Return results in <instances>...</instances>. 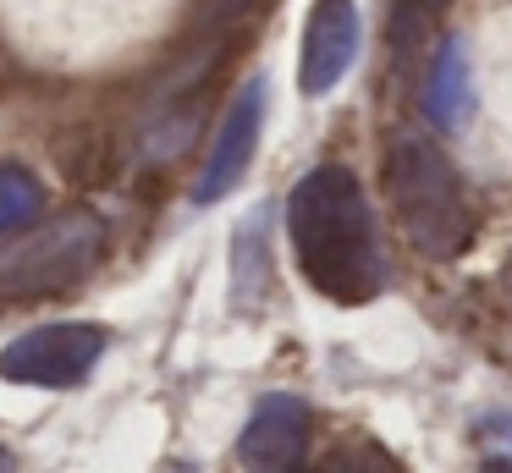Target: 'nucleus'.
<instances>
[{"mask_svg":"<svg viewBox=\"0 0 512 473\" xmlns=\"http://www.w3.org/2000/svg\"><path fill=\"white\" fill-rule=\"evenodd\" d=\"M270 286L265 270V215H248L232 242V308H259Z\"/></svg>","mask_w":512,"mask_h":473,"instance_id":"9","label":"nucleus"},{"mask_svg":"<svg viewBox=\"0 0 512 473\" xmlns=\"http://www.w3.org/2000/svg\"><path fill=\"white\" fill-rule=\"evenodd\" d=\"M259 127H265V77H248L237 88V99L226 105L221 132H215L210 154H204V171L193 182V204H215V198H226L243 182L259 149Z\"/></svg>","mask_w":512,"mask_h":473,"instance_id":"6","label":"nucleus"},{"mask_svg":"<svg viewBox=\"0 0 512 473\" xmlns=\"http://www.w3.org/2000/svg\"><path fill=\"white\" fill-rule=\"evenodd\" d=\"M270 0H204V33H226V28H243L265 11Z\"/></svg>","mask_w":512,"mask_h":473,"instance_id":"12","label":"nucleus"},{"mask_svg":"<svg viewBox=\"0 0 512 473\" xmlns=\"http://www.w3.org/2000/svg\"><path fill=\"white\" fill-rule=\"evenodd\" d=\"M105 347H111V336L94 319H50V325H34L0 347V380L67 391V385L89 380L94 363L105 358Z\"/></svg>","mask_w":512,"mask_h":473,"instance_id":"4","label":"nucleus"},{"mask_svg":"<svg viewBox=\"0 0 512 473\" xmlns=\"http://www.w3.org/2000/svg\"><path fill=\"white\" fill-rule=\"evenodd\" d=\"M386 198L397 226L424 259H457L474 248V198L457 176L452 154L424 132H391L386 143Z\"/></svg>","mask_w":512,"mask_h":473,"instance_id":"2","label":"nucleus"},{"mask_svg":"<svg viewBox=\"0 0 512 473\" xmlns=\"http://www.w3.org/2000/svg\"><path fill=\"white\" fill-rule=\"evenodd\" d=\"M287 242L303 281L325 303L358 308L369 297H380V286H386L375 204H369L364 182L353 176V165L325 160L309 176H298V187L287 198Z\"/></svg>","mask_w":512,"mask_h":473,"instance_id":"1","label":"nucleus"},{"mask_svg":"<svg viewBox=\"0 0 512 473\" xmlns=\"http://www.w3.org/2000/svg\"><path fill=\"white\" fill-rule=\"evenodd\" d=\"M298 473H402V468L386 446H375V440H347V446L325 451L320 462H303Z\"/></svg>","mask_w":512,"mask_h":473,"instance_id":"11","label":"nucleus"},{"mask_svg":"<svg viewBox=\"0 0 512 473\" xmlns=\"http://www.w3.org/2000/svg\"><path fill=\"white\" fill-rule=\"evenodd\" d=\"M309 435V402L292 391H270L254 402L243 435H237V462H243V473H298L309 462Z\"/></svg>","mask_w":512,"mask_h":473,"instance_id":"5","label":"nucleus"},{"mask_svg":"<svg viewBox=\"0 0 512 473\" xmlns=\"http://www.w3.org/2000/svg\"><path fill=\"white\" fill-rule=\"evenodd\" d=\"M0 473H17V457H12L6 446H0Z\"/></svg>","mask_w":512,"mask_h":473,"instance_id":"14","label":"nucleus"},{"mask_svg":"<svg viewBox=\"0 0 512 473\" xmlns=\"http://www.w3.org/2000/svg\"><path fill=\"white\" fill-rule=\"evenodd\" d=\"M105 259V220L94 209H67L0 248V297H56L89 281Z\"/></svg>","mask_w":512,"mask_h":473,"instance_id":"3","label":"nucleus"},{"mask_svg":"<svg viewBox=\"0 0 512 473\" xmlns=\"http://www.w3.org/2000/svg\"><path fill=\"white\" fill-rule=\"evenodd\" d=\"M479 473H512V457H490V462H485V468H479Z\"/></svg>","mask_w":512,"mask_h":473,"instance_id":"13","label":"nucleus"},{"mask_svg":"<svg viewBox=\"0 0 512 473\" xmlns=\"http://www.w3.org/2000/svg\"><path fill=\"white\" fill-rule=\"evenodd\" d=\"M39 204H45V187L28 165H0V237L23 231L39 215Z\"/></svg>","mask_w":512,"mask_h":473,"instance_id":"10","label":"nucleus"},{"mask_svg":"<svg viewBox=\"0 0 512 473\" xmlns=\"http://www.w3.org/2000/svg\"><path fill=\"white\" fill-rule=\"evenodd\" d=\"M424 110L435 127H457L468 116V50L463 39H441L430 72H424Z\"/></svg>","mask_w":512,"mask_h":473,"instance_id":"8","label":"nucleus"},{"mask_svg":"<svg viewBox=\"0 0 512 473\" xmlns=\"http://www.w3.org/2000/svg\"><path fill=\"white\" fill-rule=\"evenodd\" d=\"M424 6H446V0H424Z\"/></svg>","mask_w":512,"mask_h":473,"instance_id":"15","label":"nucleus"},{"mask_svg":"<svg viewBox=\"0 0 512 473\" xmlns=\"http://www.w3.org/2000/svg\"><path fill=\"white\" fill-rule=\"evenodd\" d=\"M358 61V6L353 0H314L303 22V55H298V88L303 94H331Z\"/></svg>","mask_w":512,"mask_h":473,"instance_id":"7","label":"nucleus"}]
</instances>
